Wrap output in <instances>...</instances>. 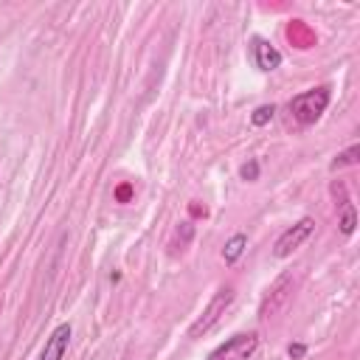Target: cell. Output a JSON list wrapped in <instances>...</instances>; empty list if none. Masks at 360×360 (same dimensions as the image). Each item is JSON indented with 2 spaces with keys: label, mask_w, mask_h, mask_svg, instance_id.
Instances as JSON below:
<instances>
[{
  "label": "cell",
  "mask_w": 360,
  "mask_h": 360,
  "mask_svg": "<svg viewBox=\"0 0 360 360\" xmlns=\"http://www.w3.org/2000/svg\"><path fill=\"white\" fill-rule=\"evenodd\" d=\"M329 107V88H313L307 93H299L293 102H290V110H293V118L299 124H315L324 110Z\"/></svg>",
  "instance_id": "obj_1"
},
{
  "label": "cell",
  "mask_w": 360,
  "mask_h": 360,
  "mask_svg": "<svg viewBox=\"0 0 360 360\" xmlns=\"http://www.w3.org/2000/svg\"><path fill=\"white\" fill-rule=\"evenodd\" d=\"M251 54H253L256 68L265 70V74H270V70H276V68L281 65V54H279L267 40H262V37H256V40L251 42Z\"/></svg>",
  "instance_id": "obj_7"
},
{
  "label": "cell",
  "mask_w": 360,
  "mask_h": 360,
  "mask_svg": "<svg viewBox=\"0 0 360 360\" xmlns=\"http://www.w3.org/2000/svg\"><path fill=\"white\" fill-rule=\"evenodd\" d=\"M313 228H315V220H310V217H304V220H299L293 228H287L279 240H276V248H273V253L279 256V259H284V256H290L296 248H302V242L313 234Z\"/></svg>",
  "instance_id": "obj_5"
},
{
  "label": "cell",
  "mask_w": 360,
  "mask_h": 360,
  "mask_svg": "<svg viewBox=\"0 0 360 360\" xmlns=\"http://www.w3.org/2000/svg\"><path fill=\"white\" fill-rule=\"evenodd\" d=\"M70 335H74L70 324H59V327L51 332V338L45 341V349H42L40 360H62V357H65V352H68Z\"/></svg>",
  "instance_id": "obj_6"
},
{
  "label": "cell",
  "mask_w": 360,
  "mask_h": 360,
  "mask_svg": "<svg viewBox=\"0 0 360 360\" xmlns=\"http://www.w3.org/2000/svg\"><path fill=\"white\" fill-rule=\"evenodd\" d=\"M240 178H242V180H248V183H253V180L259 178V161H248V164H242Z\"/></svg>",
  "instance_id": "obj_12"
},
{
  "label": "cell",
  "mask_w": 360,
  "mask_h": 360,
  "mask_svg": "<svg viewBox=\"0 0 360 360\" xmlns=\"http://www.w3.org/2000/svg\"><path fill=\"white\" fill-rule=\"evenodd\" d=\"M273 113H276V107H273V104H262V107H256V110H253V116H251L253 127H265L267 121H273Z\"/></svg>",
  "instance_id": "obj_11"
},
{
  "label": "cell",
  "mask_w": 360,
  "mask_h": 360,
  "mask_svg": "<svg viewBox=\"0 0 360 360\" xmlns=\"http://www.w3.org/2000/svg\"><path fill=\"white\" fill-rule=\"evenodd\" d=\"M287 354L299 360V357H304V354H307V346H304V343H290V346H287Z\"/></svg>",
  "instance_id": "obj_13"
},
{
  "label": "cell",
  "mask_w": 360,
  "mask_h": 360,
  "mask_svg": "<svg viewBox=\"0 0 360 360\" xmlns=\"http://www.w3.org/2000/svg\"><path fill=\"white\" fill-rule=\"evenodd\" d=\"M245 248H248V237H245V234H234V237L226 242V248H223V259H226L228 265H234V262L245 253Z\"/></svg>",
  "instance_id": "obj_8"
},
{
  "label": "cell",
  "mask_w": 360,
  "mask_h": 360,
  "mask_svg": "<svg viewBox=\"0 0 360 360\" xmlns=\"http://www.w3.org/2000/svg\"><path fill=\"white\" fill-rule=\"evenodd\" d=\"M293 287H296L293 273H281V276L267 287V293L262 296L259 315H262V318H273L279 310H284V304L290 302V296H293Z\"/></svg>",
  "instance_id": "obj_3"
},
{
  "label": "cell",
  "mask_w": 360,
  "mask_h": 360,
  "mask_svg": "<svg viewBox=\"0 0 360 360\" xmlns=\"http://www.w3.org/2000/svg\"><path fill=\"white\" fill-rule=\"evenodd\" d=\"M357 161H360V147L354 143V147H349L346 152H341V155L329 164V169H332V172H338V169H343V166H354Z\"/></svg>",
  "instance_id": "obj_9"
},
{
  "label": "cell",
  "mask_w": 360,
  "mask_h": 360,
  "mask_svg": "<svg viewBox=\"0 0 360 360\" xmlns=\"http://www.w3.org/2000/svg\"><path fill=\"white\" fill-rule=\"evenodd\" d=\"M231 302H234V287H223V290H217V296L208 302V307L200 313V318L189 327V338H203L205 332H211L214 327H217V321L226 315V310L231 307Z\"/></svg>",
  "instance_id": "obj_2"
},
{
  "label": "cell",
  "mask_w": 360,
  "mask_h": 360,
  "mask_svg": "<svg viewBox=\"0 0 360 360\" xmlns=\"http://www.w3.org/2000/svg\"><path fill=\"white\" fill-rule=\"evenodd\" d=\"M256 346H259V338L253 335V332H248V335H234L231 341H226L223 346H217L211 354H208V360H248L253 352H256Z\"/></svg>",
  "instance_id": "obj_4"
},
{
  "label": "cell",
  "mask_w": 360,
  "mask_h": 360,
  "mask_svg": "<svg viewBox=\"0 0 360 360\" xmlns=\"http://www.w3.org/2000/svg\"><path fill=\"white\" fill-rule=\"evenodd\" d=\"M341 231L349 237L352 231H354V226H357V214H354V205L352 203H343V211H341Z\"/></svg>",
  "instance_id": "obj_10"
}]
</instances>
